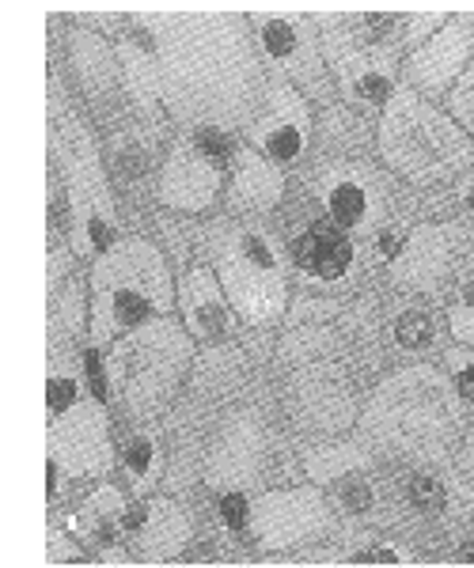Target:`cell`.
<instances>
[{"instance_id":"1","label":"cell","mask_w":474,"mask_h":568,"mask_svg":"<svg viewBox=\"0 0 474 568\" xmlns=\"http://www.w3.org/2000/svg\"><path fill=\"white\" fill-rule=\"evenodd\" d=\"M160 91L179 118L228 130L251 106L259 65L235 8H149Z\"/></svg>"},{"instance_id":"2","label":"cell","mask_w":474,"mask_h":568,"mask_svg":"<svg viewBox=\"0 0 474 568\" xmlns=\"http://www.w3.org/2000/svg\"><path fill=\"white\" fill-rule=\"evenodd\" d=\"M171 307V273L149 240H125L99 254L91 270V337L107 345L122 329L163 318Z\"/></svg>"},{"instance_id":"3","label":"cell","mask_w":474,"mask_h":568,"mask_svg":"<svg viewBox=\"0 0 474 568\" xmlns=\"http://www.w3.org/2000/svg\"><path fill=\"white\" fill-rule=\"evenodd\" d=\"M455 425H460L455 394L433 368L399 372L376 390L369 414H364V428L376 444L414 455V459L441 455Z\"/></svg>"},{"instance_id":"4","label":"cell","mask_w":474,"mask_h":568,"mask_svg":"<svg viewBox=\"0 0 474 568\" xmlns=\"http://www.w3.org/2000/svg\"><path fill=\"white\" fill-rule=\"evenodd\" d=\"M380 152L410 182H441L471 163V141L460 122L414 91H395L387 99Z\"/></svg>"},{"instance_id":"5","label":"cell","mask_w":474,"mask_h":568,"mask_svg":"<svg viewBox=\"0 0 474 568\" xmlns=\"http://www.w3.org/2000/svg\"><path fill=\"white\" fill-rule=\"evenodd\" d=\"M190 361V337L171 318L130 329L107 356V387L130 414H152L171 398Z\"/></svg>"},{"instance_id":"6","label":"cell","mask_w":474,"mask_h":568,"mask_svg":"<svg viewBox=\"0 0 474 568\" xmlns=\"http://www.w3.org/2000/svg\"><path fill=\"white\" fill-rule=\"evenodd\" d=\"M216 277L228 304L248 323H273L285 311V262L259 227H228L216 240Z\"/></svg>"},{"instance_id":"7","label":"cell","mask_w":474,"mask_h":568,"mask_svg":"<svg viewBox=\"0 0 474 568\" xmlns=\"http://www.w3.org/2000/svg\"><path fill=\"white\" fill-rule=\"evenodd\" d=\"M251 20L259 27V42L273 65L289 80H296L307 95L331 99V80H326L323 58H319L312 34H307V23L293 8H251Z\"/></svg>"},{"instance_id":"8","label":"cell","mask_w":474,"mask_h":568,"mask_svg":"<svg viewBox=\"0 0 474 568\" xmlns=\"http://www.w3.org/2000/svg\"><path fill=\"white\" fill-rule=\"evenodd\" d=\"M50 455L53 466L69 474H103L111 466L107 417L95 402H69L50 414Z\"/></svg>"},{"instance_id":"9","label":"cell","mask_w":474,"mask_h":568,"mask_svg":"<svg viewBox=\"0 0 474 568\" xmlns=\"http://www.w3.org/2000/svg\"><path fill=\"white\" fill-rule=\"evenodd\" d=\"M331 524V508L312 489L270 493L251 504V527L266 549H289L304 538H315Z\"/></svg>"},{"instance_id":"10","label":"cell","mask_w":474,"mask_h":568,"mask_svg":"<svg viewBox=\"0 0 474 568\" xmlns=\"http://www.w3.org/2000/svg\"><path fill=\"white\" fill-rule=\"evenodd\" d=\"M221 163L194 136H186L171 149L160 171V201L171 209H182V213H202L221 194Z\"/></svg>"},{"instance_id":"11","label":"cell","mask_w":474,"mask_h":568,"mask_svg":"<svg viewBox=\"0 0 474 568\" xmlns=\"http://www.w3.org/2000/svg\"><path fill=\"white\" fill-rule=\"evenodd\" d=\"M307 133H312V114H307L304 95L289 80H278L270 88V103L262 118L251 125V141L266 152V160L289 163L307 149Z\"/></svg>"},{"instance_id":"12","label":"cell","mask_w":474,"mask_h":568,"mask_svg":"<svg viewBox=\"0 0 474 568\" xmlns=\"http://www.w3.org/2000/svg\"><path fill=\"white\" fill-rule=\"evenodd\" d=\"M323 201L331 209V216L342 227H350V232H372V227L384 224V190H380V182L369 171L350 168V163L326 171Z\"/></svg>"},{"instance_id":"13","label":"cell","mask_w":474,"mask_h":568,"mask_svg":"<svg viewBox=\"0 0 474 568\" xmlns=\"http://www.w3.org/2000/svg\"><path fill=\"white\" fill-rule=\"evenodd\" d=\"M69 197H72V213H77V246L80 251L103 246L114 232V213H111L103 175L95 168V152L88 144L80 149V155L69 168Z\"/></svg>"},{"instance_id":"14","label":"cell","mask_w":474,"mask_h":568,"mask_svg":"<svg viewBox=\"0 0 474 568\" xmlns=\"http://www.w3.org/2000/svg\"><path fill=\"white\" fill-rule=\"evenodd\" d=\"M331 58H334V69H339L342 91L353 103H387L391 99V72H395V61H391L387 50H376V45L345 34V39L331 42Z\"/></svg>"},{"instance_id":"15","label":"cell","mask_w":474,"mask_h":568,"mask_svg":"<svg viewBox=\"0 0 474 568\" xmlns=\"http://www.w3.org/2000/svg\"><path fill=\"white\" fill-rule=\"evenodd\" d=\"M467 58H471V34L463 23H448L441 27L436 34L425 39V45H417L414 58H410V80L425 91H444L452 80L463 77L467 69Z\"/></svg>"},{"instance_id":"16","label":"cell","mask_w":474,"mask_h":568,"mask_svg":"<svg viewBox=\"0 0 474 568\" xmlns=\"http://www.w3.org/2000/svg\"><path fill=\"white\" fill-rule=\"evenodd\" d=\"M137 527V549L144 561H171L190 542V519L175 500H152L144 511L125 516Z\"/></svg>"},{"instance_id":"17","label":"cell","mask_w":474,"mask_h":568,"mask_svg":"<svg viewBox=\"0 0 474 568\" xmlns=\"http://www.w3.org/2000/svg\"><path fill=\"white\" fill-rule=\"evenodd\" d=\"M182 315L194 337L202 342H216L232 329V315L224 304L221 277H213V270H190L182 281Z\"/></svg>"},{"instance_id":"18","label":"cell","mask_w":474,"mask_h":568,"mask_svg":"<svg viewBox=\"0 0 474 568\" xmlns=\"http://www.w3.org/2000/svg\"><path fill=\"white\" fill-rule=\"evenodd\" d=\"M293 258L319 281H342L353 270V243L334 224H312L293 243Z\"/></svg>"},{"instance_id":"19","label":"cell","mask_w":474,"mask_h":568,"mask_svg":"<svg viewBox=\"0 0 474 568\" xmlns=\"http://www.w3.org/2000/svg\"><path fill=\"white\" fill-rule=\"evenodd\" d=\"M448 262H452L448 232H444V227H422V232H414V240L399 251L395 273L406 284H414V288H433V284L444 277Z\"/></svg>"},{"instance_id":"20","label":"cell","mask_w":474,"mask_h":568,"mask_svg":"<svg viewBox=\"0 0 474 568\" xmlns=\"http://www.w3.org/2000/svg\"><path fill=\"white\" fill-rule=\"evenodd\" d=\"M285 179L270 160L254 152H235V179H232V209H270L281 201Z\"/></svg>"},{"instance_id":"21","label":"cell","mask_w":474,"mask_h":568,"mask_svg":"<svg viewBox=\"0 0 474 568\" xmlns=\"http://www.w3.org/2000/svg\"><path fill=\"white\" fill-rule=\"evenodd\" d=\"M254 463H259V436H254L251 425H235L232 433L221 439L213 459V478L216 485H243L254 474Z\"/></svg>"},{"instance_id":"22","label":"cell","mask_w":474,"mask_h":568,"mask_svg":"<svg viewBox=\"0 0 474 568\" xmlns=\"http://www.w3.org/2000/svg\"><path fill=\"white\" fill-rule=\"evenodd\" d=\"M157 444H152L149 436L133 439L130 447H125V470H130V478L137 489H149L152 478H157Z\"/></svg>"},{"instance_id":"23","label":"cell","mask_w":474,"mask_h":568,"mask_svg":"<svg viewBox=\"0 0 474 568\" xmlns=\"http://www.w3.org/2000/svg\"><path fill=\"white\" fill-rule=\"evenodd\" d=\"M452 334L460 337L463 345H474V270L463 277L460 296L452 304Z\"/></svg>"},{"instance_id":"24","label":"cell","mask_w":474,"mask_h":568,"mask_svg":"<svg viewBox=\"0 0 474 568\" xmlns=\"http://www.w3.org/2000/svg\"><path fill=\"white\" fill-rule=\"evenodd\" d=\"M395 337L403 349H425L433 342V318L425 311H406L395 323Z\"/></svg>"},{"instance_id":"25","label":"cell","mask_w":474,"mask_h":568,"mask_svg":"<svg viewBox=\"0 0 474 568\" xmlns=\"http://www.w3.org/2000/svg\"><path fill=\"white\" fill-rule=\"evenodd\" d=\"M452 114L460 118V130L474 133V58H471V65L463 69V77L455 80V91H452Z\"/></svg>"},{"instance_id":"26","label":"cell","mask_w":474,"mask_h":568,"mask_svg":"<svg viewBox=\"0 0 474 568\" xmlns=\"http://www.w3.org/2000/svg\"><path fill=\"white\" fill-rule=\"evenodd\" d=\"M410 500H414L422 511H441L444 508V485L436 478H430V474H422V478L410 481Z\"/></svg>"},{"instance_id":"27","label":"cell","mask_w":474,"mask_h":568,"mask_svg":"<svg viewBox=\"0 0 474 568\" xmlns=\"http://www.w3.org/2000/svg\"><path fill=\"white\" fill-rule=\"evenodd\" d=\"M448 361H452V372H455V390H460V398L474 402V353L452 349Z\"/></svg>"},{"instance_id":"28","label":"cell","mask_w":474,"mask_h":568,"mask_svg":"<svg viewBox=\"0 0 474 568\" xmlns=\"http://www.w3.org/2000/svg\"><path fill=\"white\" fill-rule=\"evenodd\" d=\"M221 516H224V524L232 527V530L248 527L251 524V504H248V497H240V493H228V497L221 500Z\"/></svg>"},{"instance_id":"29","label":"cell","mask_w":474,"mask_h":568,"mask_svg":"<svg viewBox=\"0 0 474 568\" xmlns=\"http://www.w3.org/2000/svg\"><path fill=\"white\" fill-rule=\"evenodd\" d=\"M342 504L350 511H364V508H372V489L364 481L357 485H342Z\"/></svg>"},{"instance_id":"30","label":"cell","mask_w":474,"mask_h":568,"mask_svg":"<svg viewBox=\"0 0 474 568\" xmlns=\"http://www.w3.org/2000/svg\"><path fill=\"white\" fill-rule=\"evenodd\" d=\"M463 201H467V205L474 209V182H467V194H463Z\"/></svg>"},{"instance_id":"31","label":"cell","mask_w":474,"mask_h":568,"mask_svg":"<svg viewBox=\"0 0 474 568\" xmlns=\"http://www.w3.org/2000/svg\"><path fill=\"white\" fill-rule=\"evenodd\" d=\"M463 561H474V549H471V554H467V557H463Z\"/></svg>"}]
</instances>
